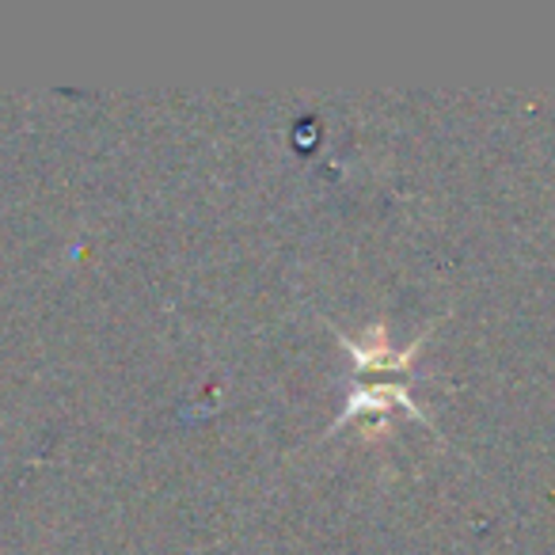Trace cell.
I'll return each mask as SVG.
<instances>
[{
    "mask_svg": "<svg viewBox=\"0 0 555 555\" xmlns=\"http://www.w3.org/2000/svg\"><path fill=\"white\" fill-rule=\"evenodd\" d=\"M430 335V332H426ZM426 335H418L415 343H408V347H400V343L388 335V324H373L365 327L362 335H335L339 339V347L347 350L350 358H354V370L358 373H408L411 365H415L418 350H423Z\"/></svg>",
    "mask_w": 555,
    "mask_h": 555,
    "instance_id": "6da1fadb",
    "label": "cell"
},
{
    "mask_svg": "<svg viewBox=\"0 0 555 555\" xmlns=\"http://www.w3.org/2000/svg\"><path fill=\"white\" fill-rule=\"evenodd\" d=\"M403 408L411 418H418V423H426V415L415 408V400H411L408 385H400V380H362V385L350 388L347 396V408L339 411V418H335L332 430H339V426L354 423V418L362 415H377V418H388V411ZM327 430V434H332Z\"/></svg>",
    "mask_w": 555,
    "mask_h": 555,
    "instance_id": "7a4b0ae2",
    "label": "cell"
}]
</instances>
